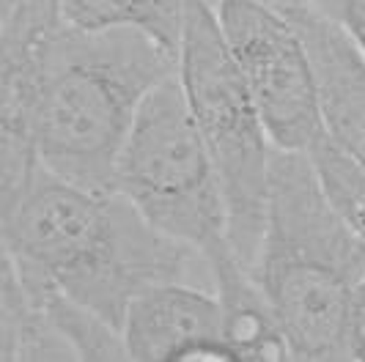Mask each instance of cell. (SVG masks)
<instances>
[{"label":"cell","mask_w":365,"mask_h":362,"mask_svg":"<svg viewBox=\"0 0 365 362\" xmlns=\"http://www.w3.org/2000/svg\"><path fill=\"white\" fill-rule=\"evenodd\" d=\"M3 255L115 329L143 291L201 277L212 283L206 258L157 231L121 192L80 187L41 162L3 200Z\"/></svg>","instance_id":"obj_1"},{"label":"cell","mask_w":365,"mask_h":362,"mask_svg":"<svg viewBox=\"0 0 365 362\" xmlns=\"http://www.w3.org/2000/svg\"><path fill=\"white\" fill-rule=\"evenodd\" d=\"M179 74V55L140 31H77L61 22L38 61V162L88 190H115V167L146 96Z\"/></svg>","instance_id":"obj_2"},{"label":"cell","mask_w":365,"mask_h":362,"mask_svg":"<svg viewBox=\"0 0 365 362\" xmlns=\"http://www.w3.org/2000/svg\"><path fill=\"white\" fill-rule=\"evenodd\" d=\"M250 272L294 360H349L346 316L365 274V239L332 203L305 151L272 148L267 222Z\"/></svg>","instance_id":"obj_3"},{"label":"cell","mask_w":365,"mask_h":362,"mask_svg":"<svg viewBox=\"0 0 365 362\" xmlns=\"http://www.w3.org/2000/svg\"><path fill=\"white\" fill-rule=\"evenodd\" d=\"M179 80L217 167L228 209V239L245 267L253 269L267 222L274 143L228 53L212 0H187Z\"/></svg>","instance_id":"obj_4"},{"label":"cell","mask_w":365,"mask_h":362,"mask_svg":"<svg viewBox=\"0 0 365 362\" xmlns=\"http://www.w3.org/2000/svg\"><path fill=\"white\" fill-rule=\"evenodd\" d=\"M115 192L203 258L228 244V209L179 74L151 90L115 167Z\"/></svg>","instance_id":"obj_5"},{"label":"cell","mask_w":365,"mask_h":362,"mask_svg":"<svg viewBox=\"0 0 365 362\" xmlns=\"http://www.w3.org/2000/svg\"><path fill=\"white\" fill-rule=\"evenodd\" d=\"M212 6L272 143L311 154L324 138V118L311 53L294 19L264 0H217Z\"/></svg>","instance_id":"obj_6"},{"label":"cell","mask_w":365,"mask_h":362,"mask_svg":"<svg viewBox=\"0 0 365 362\" xmlns=\"http://www.w3.org/2000/svg\"><path fill=\"white\" fill-rule=\"evenodd\" d=\"M121 335L129 360L234 362L217 294L201 283H160L143 291L132 299Z\"/></svg>","instance_id":"obj_7"},{"label":"cell","mask_w":365,"mask_h":362,"mask_svg":"<svg viewBox=\"0 0 365 362\" xmlns=\"http://www.w3.org/2000/svg\"><path fill=\"white\" fill-rule=\"evenodd\" d=\"M308 44L324 135L338 151L365 167V55L349 33L319 6L286 11Z\"/></svg>","instance_id":"obj_8"},{"label":"cell","mask_w":365,"mask_h":362,"mask_svg":"<svg viewBox=\"0 0 365 362\" xmlns=\"http://www.w3.org/2000/svg\"><path fill=\"white\" fill-rule=\"evenodd\" d=\"M206 264L212 272V289L222 308V332L234 362L294 360L289 338L267 294L237 255L234 244H222L206 258Z\"/></svg>","instance_id":"obj_9"},{"label":"cell","mask_w":365,"mask_h":362,"mask_svg":"<svg viewBox=\"0 0 365 362\" xmlns=\"http://www.w3.org/2000/svg\"><path fill=\"white\" fill-rule=\"evenodd\" d=\"M0 360L3 362H63L77 360L72 343L58 332L50 316L19 283L14 267L3 258L0 286Z\"/></svg>","instance_id":"obj_10"},{"label":"cell","mask_w":365,"mask_h":362,"mask_svg":"<svg viewBox=\"0 0 365 362\" xmlns=\"http://www.w3.org/2000/svg\"><path fill=\"white\" fill-rule=\"evenodd\" d=\"M61 19L77 31L129 28L179 55L187 0H58Z\"/></svg>","instance_id":"obj_11"},{"label":"cell","mask_w":365,"mask_h":362,"mask_svg":"<svg viewBox=\"0 0 365 362\" xmlns=\"http://www.w3.org/2000/svg\"><path fill=\"white\" fill-rule=\"evenodd\" d=\"M311 160L332 203L365 239V167L338 151L327 135L311 148Z\"/></svg>","instance_id":"obj_12"},{"label":"cell","mask_w":365,"mask_h":362,"mask_svg":"<svg viewBox=\"0 0 365 362\" xmlns=\"http://www.w3.org/2000/svg\"><path fill=\"white\" fill-rule=\"evenodd\" d=\"M319 9L327 11L365 55V0H324Z\"/></svg>","instance_id":"obj_13"},{"label":"cell","mask_w":365,"mask_h":362,"mask_svg":"<svg viewBox=\"0 0 365 362\" xmlns=\"http://www.w3.org/2000/svg\"><path fill=\"white\" fill-rule=\"evenodd\" d=\"M346 343H349V360L365 362V274L360 277L357 289L351 294V302H349Z\"/></svg>","instance_id":"obj_14"},{"label":"cell","mask_w":365,"mask_h":362,"mask_svg":"<svg viewBox=\"0 0 365 362\" xmlns=\"http://www.w3.org/2000/svg\"><path fill=\"white\" fill-rule=\"evenodd\" d=\"M264 3H269L280 11H292V9H299V6H311L313 0H264Z\"/></svg>","instance_id":"obj_15"},{"label":"cell","mask_w":365,"mask_h":362,"mask_svg":"<svg viewBox=\"0 0 365 362\" xmlns=\"http://www.w3.org/2000/svg\"><path fill=\"white\" fill-rule=\"evenodd\" d=\"M313 6H324V0H313Z\"/></svg>","instance_id":"obj_16"}]
</instances>
